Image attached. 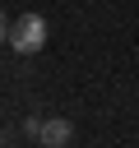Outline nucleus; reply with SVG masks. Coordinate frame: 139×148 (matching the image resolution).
<instances>
[{
    "label": "nucleus",
    "instance_id": "obj_3",
    "mask_svg": "<svg viewBox=\"0 0 139 148\" xmlns=\"http://www.w3.org/2000/svg\"><path fill=\"white\" fill-rule=\"evenodd\" d=\"M5 32H9V23H5V18H0V37H5Z\"/></svg>",
    "mask_w": 139,
    "mask_h": 148
},
{
    "label": "nucleus",
    "instance_id": "obj_2",
    "mask_svg": "<svg viewBox=\"0 0 139 148\" xmlns=\"http://www.w3.org/2000/svg\"><path fill=\"white\" fill-rule=\"evenodd\" d=\"M42 148H65L70 139H74V125L65 120V116H46V120H37V134H32Z\"/></svg>",
    "mask_w": 139,
    "mask_h": 148
},
{
    "label": "nucleus",
    "instance_id": "obj_1",
    "mask_svg": "<svg viewBox=\"0 0 139 148\" xmlns=\"http://www.w3.org/2000/svg\"><path fill=\"white\" fill-rule=\"evenodd\" d=\"M5 42H9L19 56H37V51L46 46V18H42V14H19V18L9 23Z\"/></svg>",
    "mask_w": 139,
    "mask_h": 148
}]
</instances>
